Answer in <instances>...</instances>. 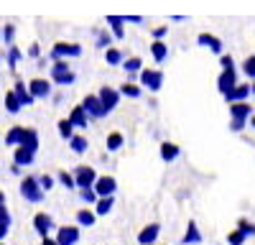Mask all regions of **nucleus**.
Returning a JSON list of instances; mask_svg holds the SVG:
<instances>
[{
	"label": "nucleus",
	"instance_id": "1",
	"mask_svg": "<svg viewBox=\"0 0 255 245\" xmlns=\"http://www.w3.org/2000/svg\"><path fill=\"white\" fill-rule=\"evenodd\" d=\"M230 115H232V122H230V130L232 133H240L245 128V120L250 118V105L243 100V102H232L230 105Z\"/></svg>",
	"mask_w": 255,
	"mask_h": 245
},
{
	"label": "nucleus",
	"instance_id": "2",
	"mask_svg": "<svg viewBox=\"0 0 255 245\" xmlns=\"http://www.w3.org/2000/svg\"><path fill=\"white\" fill-rule=\"evenodd\" d=\"M20 194H23V199L38 204L41 199H44V187H41V181L36 176H26L23 181H20Z\"/></svg>",
	"mask_w": 255,
	"mask_h": 245
},
{
	"label": "nucleus",
	"instance_id": "3",
	"mask_svg": "<svg viewBox=\"0 0 255 245\" xmlns=\"http://www.w3.org/2000/svg\"><path fill=\"white\" fill-rule=\"evenodd\" d=\"M82 105H84V110H87V115H92V118H105V115L110 113L108 108L102 105L100 95H87V97H84V102H82Z\"/></svg>",
	"mask_w": 255,
	"mask_h": 245
},
{
	"label": "nucleus",
	"instance_id": "4",
	"mask_svg": "<svg viewBox=\"0 0 255 245\" xmlns=\"http://www.w3.org/2000/svg\"><path fill=\"white\" fill-rule=\"evenodd\" d=\"M74 179H77V187H79V189H87V187H95L97 174H95V169H90V166H77V169H74Z\"/></svg>",
	"mask_w": 255,
	"mask_h": 245
},
{
	"label": "nucleus",
	"instance_id": "5",
	"mask_svg": "<svg viewBox=\"0 0 255 245\" xmlns=\"http://www.w3.org/2000/svg\"><path fill=\"white\" fill-rule=\"evenodd\" d=\"M140 82L151 90V92H158L161 87H163V74L158 72V69H145V72H140Z\"/></svg>",
	"mask_w": 255,
	"mask_h": 245
},
{
	"label": "nucleus",
	"instance_id": "6",
	"mask_svg": "<svg viewBox=\"0 0 255 245\" xmlns=\"http://www.w3.org/2000/svg\"><path fill=\"white\" fill-rule=\"evenodd\" d=\"M115 189H118V181H115L113 176H97V181H95V192H97L100 197H113Z\"/></svg>",
	"mask_w": 255,
	"mask_h": 245
},
{
	"label": "nucleus",
	"instance_id": "7",
	"mask_svg": "<svg viewBox=\"0 0 255 245\" xmlns=\"http://www.w3.org/2000/svg\"><path fill=\"white\" fill-rule=\"evenodd\" d=\"M217 87H220V92H222V95H227V92L235 90V87H238L235 69H222V74H220V79H217Z\"/></svg>",
	"mask_w": 255,
	"mask_h": 245
},
{
	"label": "nucleus",
	"instance_id": "8",
	"mask_svg": "<svg viewBox=\"0 0 255 245\" xmlns=\"http://www.w3.org/2000/svg\"><path fill=\"white\" fill-rule=\"evenodd\" d=\"M56 240H59V245H74L79 240V228H74V225H64V228H59Z\"/></svg>",
	"mask_w": 255,
	"mask_h": 245
},
{
	"label": "nucleus",
	"instance_id": "9",
	"mask_svg": "<svg viewBox=\"0 0 255 245\" xmlns=\"http://www.w3.org/2000/svg\"><path fill=\"white\" fill-rule=\"evenodd\" d=\"M79 54H82V46H79V44H64V41H61V44H56L54 51H51L54 59H61V56H79Z\"/></svg>",
	"mask_w": 255,
	"mask_h": 245
},
{
	"label": "nucleus",
	"instance_id": "10",
	"mask_svg": "<svg viewBox=\"0 0 255 245\" xmlns=\"http://www.w3.org/2000/svg\"><path fill=\"white\" fill-rule=\"evenodd\" d=\"M100 100H102V105L108 108L110 113L118 108V100H120V92L118 90H113V87H102L100 90Z\"/></svg>",
	"mask_w": 255,
	"mask_h": 245
},
{
	"label": "nucleus",
	"instance_id": "11",
	"mask_svg": "<svg viewBox=\"0 0 255 245\" xmlns=\"http://www.w3.org/2000/svg\"><path fill=\"white\" fill-rule=\"evenodd\" d=\"M158 233H161V225H145V228L138 233V243L140 245H151V243H156V238H158Z\"/></svg>",
	"mask_w": 255,
	"mask_h": 245
},
{
	"label": "nucleus",
	"instance_id": "12",
	"mask_svg": "<svg viewBox=\"0 0 255 245\" xmlns=\"http://www.w3.org/2000/svg\"><path fill=\"white\" fill-rule=\"evenodd\" d=\"M33 228H36V233H38L41 238H49V230L54 228V222H51V217H49V215L38 212V215L33 217Z\"/></svg>",
	"mask_w": 255,
	"mask_h": 245
},
{
	"label": "nucleus",
	"instance_id": "13",
	"mask_svg": "<svg viewBox=\"0 0 255 245\" xmlns=\"http://www.w3.org/2000/svg\"><path fill=\"white\" fill-rule=\"evenodd\" d=\"M199 46H207L209 51H215V54H222V41L217 36H212V33H199Z\"/></svg>",
	"mask_w": 255,
	"mask_h": 245
},
{
	"label": "nucleus",
	"instance_id": "14",
	"mask_svg": "<svg viewBox=\"0 0 255 245\" xmlns=\"http://www.w3.org/2000/svg\"><path fill=\"white\" fill-rule=\"evenodd\" d=\"M28 90H31V95H33V97H49V92H51V85H49L46 79H31Z\"/></svg>",
	"mask_w": 255,
	"mask_h": 245
},
{
	"label": "nucleus",
	"instance_id": "15",
	"mask_svg": "<svg viewBox=\"0 0 255 245\" xmlns=\"http://www.w3.org/2000/svg\"><path fill=\"white\" fill-rule=\"evenodd\" d=\"M250 90H253L250 85H238L232 92H227V95H225V100L230 102V105H232V102H243V100L250 95Z\"/></svg>",
	"mask_w": 255,
	"mask_h": 245
},
{
	"label": "nucleus",
	"instance_id": "16",
	"mask_svg": "<svg viewBox=\"0 0 255 245\" xmlns=\"http://www.w3.org/2000/svg\"><path fill=\"white\" fill-rule=\"evenodd\" d=\"M69 120H72L74 128H90V122H87V110H84V105H82V108H74L72 115H69Z\"/></svg>",
	"mask_w": 255,
	"mask_h": 245
},
{
	"label": "nucleus",
	"instance_id": "17",
	"mask_svg": "<svg viewBox=\"0 0 255 245\" xmlns=\"http://www.w3.org/2000/svg\"><path fill=\"white\" fill-rule=\"evenodd\" d=\"M26 130H28V128H20V125L10 128L8 135H5V143H8V146H20V143H23V138H26Z\"/></svg>",
	"mask_w": 255,
	"mask_h": 245
},
{
	"label": "nucleus",
	"instance_id": "18",
	"mask_svg": "<svg viewBox=\"0 0 255 245\" xmlns=\"http://www.w3.org/2000/svg\"><path fill=\"white\" fill-rule=\"evenodd\" d=\"M197 243H202V233L197 228V222H189V228L184 233V245H197Z\"/></svg>",
	"mask_w": 255,
	"mask_h": 245
},
{
	"label": "nucleus",
	"instance_id": "19",
	"mask_svg": "<svg viewBox=\"0 0 255 245\" xmlns=\"http://www.w3.org/2000/svg\"><path fill=\"white\" fill-rule=\"evenodd\" d=\"M13 92L18 95V100H20V102H23V108H26V105H33V100H36V97L31 95V90H26V85H23V82H15Z\"/></svg>",
	"mask_w": 255,
	"mask_h": 245
},
{
	"label": "nucleus",
	"instance_id": "20",
	"mask_svg": "<svg viewBox=\"0 0 255 245\" xmlns=\"http://www.w3.org/2000/svg\"><path fill=\"white\" fill-rule=\"evenodd\" d=\"M33 151H28V148H23V146H18L15 148V156H13V161L18 163V166H28V163L33 161Z\"/></svg>",
	"mask_w": 255,
	"mask_h": 245
},
{
	"label": "nucleus",
	"instance_id": "21",
	"mask_svg": "<svg viewBox=\"0 0 255 245\" xmlns=\"http://www.w3.org/2000/svg\"><path fill=\"white\" fill-rule=\"evenodd\" d=\"M108 23L113 26L115 38H123V36H125V28H123V23H125V15H108Z\"/></svg>",
	"mask_w": 255,
	"mask_h": 245
},
{
	"label": "nucleus",
	"instance_id": "22",
	"mask_svg": "<svg viewBox=\"0 0 255 245\" xmlns=\"http://www.w3.org/2000/svg\"><path fill=\"white\" fill-rule=\"evenodd\" d=\"M151 54H153V59H156V61H163V59L168 56V46L158 38V41H153V44H151Z\"/></svg>",
	"mask_w": 255,
	"mask_h": 245
},
{
	"label": "nucleus",
	"instance_id": "23",
	"mask_svg": "<svg viewBox=\"0 0 255 245\" xmlns=\"http://www.w3.org/2000/svg\"><path fill=\"white\" fill-rule=\"evenodd\" d=\"M20 146L36 153V148H38V133H36L33 128H28V130H26V138H23V143H20Z\"/></svg>",
	"mask_w": 255,
	"mask_h": 245
},
{
	"label": "nucleus",
	"instance_id": "24",
	"mask_svg": "<svg viewBox=\"0 0 255 245\" xmlns=\"http://www.w3.org/2000/svg\"><path fill=\"white\" fill-rule=\"evenodd\" d=\"M95 220H97V212H90V210H79L77 212V222L84 225V228H92Z\"/></svg>",
	"mask_w": 255,
	"mask_h": 245
},
{
	"label": "nucleus",
	"instance_id": "25",
	"mask_svg": "<svg viewBox=\"0 0 255 245\" xmlns=\"http://www.w3.org/2000/svg\"><path fill=\"white\" fill-rule=\"evenodd\" d=\"M179 156V146H176V143H163V146H161V158L163 161H174Z\"/></svg>",
	"mask_w": 255,
	"mask_h": 245
},
{
	"label": "nucleus",
	"instance_id": "26",
	"mask_svg": "<svg viewBox=\"0 0 255 245\" xmlns=\"http://www.w3.org/2000/svg\"><path fill=\"white\" fill-rule=\"evenodd\" d=\"M113 204H115L113 197H100L97 204H95V212H97V215H108V212L113 210Z\"/></svg>",
	"mask_w": 255,
	"mask_h": 245
},
{
	"label": "nucleus",
	"instance_id": "27",
	"mask_svg": "<svg viewBox=\"0 0 255 245\" xmlns=\"http://www.w3.org/2000/svg\"><path fill=\"white\" fill-rule=\"evenodd\" d=\"M5 108H8V113H13V115H15L20 108H23V102L18 100V95H15V92H8V95H5Z\"/></svg>",
	"mask_w": 255,
	"mask_h": 245
},
{
	"label": "nucleus",
	"instance_id": "28",
	"mask_svg": "<svg viewBox=\"0 0 255 245\" xmlns=\"http://www.w3.org/2000/svg\"><path fill=\"white\" fill-rule=\"evenodd\" d=\"M69 146H72V151H74V153H84V151H87V138H82V135H72V138H69Z\"/></svg>",
	"mask_w": 255,
	"mask_h": 245
},
{
	"label": "nucleus",
	"instance_id": "29",
	"mask_svg": "<svg viewBox=\"0 0 255 245\" xmlns=\"http://www.w3.org/2000/svg\"><path fill=\"white\" fill-rule=\"evenodd\" d=\"M123 148V135L120 133H110L108 135V151H120Z\"/></svg>",
	"mask_w": 255,
	"mask_h": 245
},
{
	"label": "nucleus",
	"instance_id": "30",
	"mask_svg": "<svg viewBox=\"0 0 255 245\" xmlns=\"http://www.w3.org/2000/svg\"><path fill=\"white\" fill-rule=\"evenodd\" d=\"M72 128H74V125H72V120H69V118H67V120H61V122H59V135L69 140V138L74 135V133H72Z\"/></svg>",
	"mask_w": 255,
	"mask_h": 245
},
{
	"label": "nucleus",
	"instance_id": "31",
	"mask_svg": "<svg viewBox=\"0 0 255 245\" xmlns=\"http://www.w3.org/2000/svg\"><path fill=\"white\" fill-rule=\"evenodd\" d=\"M79 194H82V199L87 202V204H97V199H100V194L95 192V187H87V189H82Z\"/></svg>",
	"mask_w": 255,
	"mask_h": 245
},
{
	"label": "nucleus",
	"instance_id": "32",
	"mask_svg": "<svg viewBox=\"0 0 255 245\" xmlns=\"http://www.w3.org/2000/svg\"><path fill=\"white\" fill-rule=\"evenodd\" d=\"M59 181H61L67 189H74V187H77V179H74L72 174H67V171H61V174H59Z\"/></svg>",
	"mask_w": 255,
	"mask_h": 245
},
{
	"label": "nucleus",
	"instance_id": "33",
	"mask_svg": "<svg viewBox=\"0 0 255 245\" xmlns=\"http://www.w3.org/2000/svg\"><path fill=\"white\" fill-rule=\"evenodd\" d=\"M245 238H248L245 233L235 230V233H230V235H227V243H230V245H243V243H245Z\"/></svg>",
	"mask_w": 255,
	"mask_h": 245
},
{
	"label": "nucleus",
	"instance_id": "34",
	"mask_svg": "<svg viewBox=\"0 0 255 245\" xmlns=\"http://www.w3.org/2000/svg\"><path fill=\"white\" fill-rule=\"evenodd\" d=\"M243 72H245L248 77L255 79V56H248V59L243 61Z\"/></svg>",
	"mask_w": 255,
	"mask_h": 245
},
{
	"label": "nucleus",
	"instance_id": "35",
	"mask_svg": "<svg viewBox=\"0 0 255 245\" xmlns=\"http://www.w3.org/2000/svg\"><path fill=\"white\" fill-rule=\"evenodd\" d=\"M140 67H143V61H140L138 56H130V59L125 61V69H128V72H140Z\"/></svg>",
	"mask_w": 255,
	"mask_h": 245
},
{
	"label": "nucleus",
	"instance_id": "36",
	"mask_svg": "<svg viewBox=\"0 0 255 245\" xmlns=\"http://www.w3.org/2000/svg\"><path fill=\"white\" fill-rule=\"evenodd\" d=\"M120 92H123V95H128V97H140V87L130 85V82H128V85H123V87H120Z\"/></svg>",
	"mask_w": 255,
	"mask_h": 245
},
{
	"label": "nucleus",
	"instance_id": "37",
	"mask_svg": "<svg viewBox=\"0 0 255 245\" xmlns=\"http://www.w3.org/2000/svg\"><path fill=\"white\" fill-rule=\"evenodd\" d=\"M238 230H240V233H245V235L250 238V235H255V225H253V222H248V220H240V222H238Z\"/></svg>",
	"mask_w": 255,
	"mask_h": 245
},
{
	"label": "nucleus",
	"instance_id": "38",
	"mask_svg": "<svg viewBox=\"0 0 255 245\" xmlns=\"http://www.w3.org/2000/svg\"><path fill=\"white\" fill-rule=\"evenodd\" d=\"M69 72V64L67 61H56V64L51 67V77H59V74H67Z\"/></svg>",
	"mask_w": 255,
	"mask_h": 245
},
{
	"label": "nucleus",
	"instance_id": "39",
	"mask_svg": "<svg viewBox=\"0 0 255 245\" xmlns=\"http://www.w3.org/2000/svg\"><path fill=\"white\" fill-rule=\"evenodd\" d=\"M105 59H108L110 64H120V61H123V54H120L118 49H108V54H105Z\"/></svg>",
	"mask_w": 255,
	"mask_h": 245
},
{
	"label": "nucleus",
	"instance_id": "40",
	"mask_svg": "<svg viewBox=\"0 0 255 245\" xmlns=\"http://www.w3.org/2000/svg\"><path fill=\"white\" fill-rule=\"evenodd\" d=\"M54 82H56V85H72V82H74V74H72V72L59 74V77H54Z\"/></svg>",
	"mask_w": 255,
	"mask_h": 245
},
{
	"label": "nucleus",
	"instance_id": "41",
	"mask_svg": "<svg viewBox=\"0 0 255 245\" xmlns=\"http://www.w3.org/2000/svg\"><path fill=\"white\" fill-rule=\"evenodd\" d=\"M20 59V51L15 49V46H10V54H8V67L10 69H15V61Z\"/></svg>",
	"mask_w": 255,
	"mask_h": 245
},
{
	"label": "nucleus",
	"instance_id": "42",
	"mask_svg": "<svg viewBox=\"0 0 255 245\" xmlns=\"http://www.w3.org/2000/svg\"><path fill=\"white\" fill-rule=\"evenodd\" d=\"M110 41H113V38H110V33H108V31H102V33L97 36V46H100V49H105V46H110Z\"/></svg>",
	"mask_w": 255,
	"mask_h": 245
},
{
	"label": "nucleus",
	"instance_id": "43",
	"mask_svg": "<svg viewBox=\"0 0 255 245\" xmlns=\"http://www.w3.org/2000/svg\"><path fill=\"white\" fill-rule=\"evenodd\" d=\"M38 181H41V187H44V192H49V189L54 187V179H51L49 174H44V176H38Z\"/></svg>",
	"mask_w": 255,
	"mask_h": 245
},
{
	"label": "nucleus",
	"instance_id": "44",
	"mask_svg": "<svg viewBox=\"0 0 255 245\" xmlns=\"http://www.w3.org/2000/svg\"><path fill=\"white\" fill-rule=\"evenodd\" d=\"M13 33H15V28H13V26H5V28H3V38H5V44H10V41H13Z\"/></svg>",
	"mask_w": 255,
	"mask_h": 245
},
{
	"label": "nucleus",
	"instance_id": "45",
	"mask_svg": "<svg viewBox=\"0 0 255 245\" xmlns=\"http://www.w3.org/2000/svg\"><path fill=\"white\" fill-rule=\"evenodd\" d=\"M0 220H3V222H8V225H10V212L5 210V204H0Z\"/></svg>",
	"mask_w": 255,
	"mask_h": 245
},
{
	"label": "nucleus",
	"instance_id": "46",
	"mask_svg": "<svg viewBox=\"0 0 255 245\" xmlns=\"http://www.w3.org/2000/svg\"><path fill=\"white\" fill-rule=\"evenodd\" d=\"M222 69H235V64H232V56H222Z\"/></svg>",
	"mask_w": 255,
	"mask_h": 245
},
{
	"label": "nucleus",
	"instance_id": "47",
	"mask_svg": "<svg viewBox=\"0 0 255 245\" xmlns=\"http://www.w3.org/2000/svg\"><path fill=\"white\" fill-rule=\"evenodd\" d=\"M8 228H10V225H8V222H3V220H0V240H3V238L8 235Z\"/></svg>",
	"mask_w": 255,
	"mask_h": 245
},
{
	"label": "nucleus",
	"instance_id": "48",
	"mask_svg": "<svg viewBox=\"0 0 255 245\" xmlns=\"http://www.w3.org/2000/svg\"><path fill=\"white\" fill-rule=\"evenodd\" d=\"M125 23H143L140 15H125Z\"/></svg>",
	"mask_w": 255,
	"mask_h": 245
},
{
	"label": "nucleus",
	"instance_id": "49",
	"mask_svg": "<svg viewBox=\"0 0 255 245\" xmlns=\"http://www.w3.org/2000/svg\"><path fill=\"white\" fill-rule=\"evenodd\" d=\"M166 31H168V28H166V26H161V28H156V31H153V36H156V38H163V36H166Z\"/></svg>",
	"mask_w": 255,
	"mask_h": 245
},
{
	"label": "nucleus",
	"instance_id": "50",
	"mask_svg": "<svg viewBox=\"0 0 255 245\" xmlns=\"http://www.w3.org/2000/svg\"><path fill=\"white\" fill-rule=\"evenodd\" d=\"M41 245H59V240H51V238H44V243Z\"/></svg>",
	"mask_w": 255,
	"mask_h": 245
},
{
	"label": "nucleus",
	"instance_id": "51",
	"mask_svg": "<svg viewBox=\"0 0 255 245\" xmlns=\"http://www.w3.org/2000/svg\"><path fill=\"white\" fill-rule=\"evenodd\" d=\"M28 54H31V56H38V54H41V51H38V46H36V44H33V46H31V51H28Z\"/></svg>",
	"mask_w": 255,
	"mask_h": 245
},
{
	"label": "nucleus",
	"instance_id": "52",
	"mask_svg": "<svg viewBox=\"0 0 255 245\" xmlns=\"http://www.w3.org/2000/svg\"><path fill=\"white\" fill-rule=\"evenodd\" d=\"M0 204H5V194L3 192H0Z\"/></svg>",
	"mask_w": 255,
	"mask_h": 245
},
{
	"label": "nucleus",
	"instance_id": "53",
	"mask_svg": "<svg viewBox=\"0 0 255 245\" xmlns=\"http://www.w3.org/2000/svg\"><path fill=\"white\" fill-rule=\"evenodd\" d=\"M253 128H255V118H253Z\"/></svg>",
	"mask_w": 255,
	"mask_h": 245
},
{
	"label": "nucleus",
	"instance_id": "54",
	"mask_svg": "<svg viewBox=\"0 0 255 245\" xmlns=\"http://www.w3.org/2000/svg\"><path fill=\"white\" fill-rule=\"evenodd\" d=\"M253 92H255V85H253Z\"/></svg>",
	"mask_w": 255,
	"mask_h": 245
},
{
	"label": "nucleus",
	"instance_id": "55",
	"mask_svg": "<svg viewBox=\"0 0 255 245\" xmlns=\"http://www.w3.org/2000/svg\"><path fill=\"white\" fill-rule=\"evenodd\" d=\"M0 245H3V243H0Z\"/></svg>",
	"mask_w": 255,
	"mask_h": 245
},
{
	"label": "nucleus",
	"instance_id": "56",
	"mask_svg": "<svg viewBox=\"0 0 255 245\" xmlns=\"http://www.w3.org/2000/svg\"><path fill=\"white\" fill-rule=\"evenodd\" d=\"M0 36H3V33H0Z\"/></svg>",
	"mask_w": 255,
	"mask_h": 245
},
{
	"label": "nucleus",
	"instance_id": "57",
	"mask_svg": "<svg viewBox=\"0 0 255 245\" xmlns=\"http://www.w3.org/2000/svg\"><path fill=\"white\" fill-rule=\"evenodd\" d=\"M151 245H153V243H151Z\"/></svg>",
	"mask_w": 255,
	"mask_h": 245
}]
</instances>
